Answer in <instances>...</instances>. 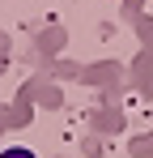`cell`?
<instances>
[{"instance_id":"cell-1","label":"cell","mask_w":153,"mask_h":158,"mask_svg":"<svg viewBox=\"0 0 153 158\" xmlns=\"http://www.w3.org/2000/svg\"><path fill=\"white\" fill-rule=\"evenodd\" d=\"M0 158H38V154L26 150V145H13V150H0Z\"/></svg>"}]
</instances>
